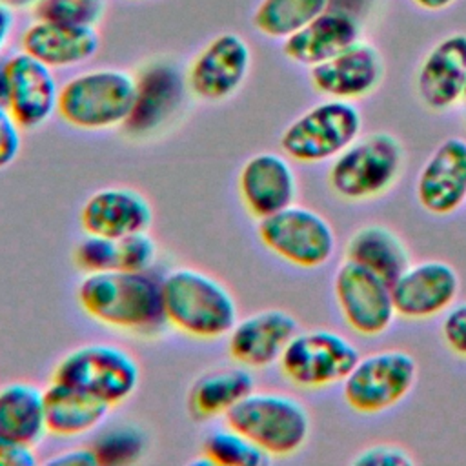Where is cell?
<instances>
[{
  "instance_id": "1",
  "label": "cell",
  "mask_w": 466,
  "mask_h": 466,
  "mask_svg": "<svg viewBox=\"0 0 466 466\" xmlns=\"http://www.w3.org/2000/svg\"><path fill=\"white\" fill-rule=\"evenodd\" d=\"M82 311L93 320L133 333H153L164 322L162 277L149 271L86 273L76 288Z\"/></svg>"
},
{
  "instance_id": "2",
  "label": "cell",
  "mask_w": 466,
  "mask_h": 466,
  "mask_svg": "<svg viewBox=\"0 0 466 466\" xmlns=\"http://www.w3.org/2000/svg\"><path fill=\"white\" fill-rule=\"evenodd\" d=\"M162 304L166 322L195 339L226 337L238 320L231 291L195 268H175L162 277Z\"/></svg>"
},
{
  "instance_id": "3",
  "label": "cell",
  "mask_w": 466,
  "mask_h": 466,
  "mask_svg": "<svg viewBox=\"0 0 466 466\" xmlns=\"http://www.w3.org/2000/svg\"><path fill=\"white\" fill-rule=\"evenodd\" d=\"M137 96V76L116 67L76 73L60 86L58 116L82 131L126 126Z\"/></svg>"
},
{
  "instance_id": "4",
  "label": "cell",
  "mask_w": 466,
  "mask_h": 466,
  "mask_svg": "<svg viewBox=\"0 0 466 466\" xmlns=\"http://www.w3.org/2000/svg\"><path fill=\"white\" fill-rule=\"evenodd\" d=\"M406 164L402 142L388 133L360 135L331 160L328 186L346 202H368L388 193L400 178Z\"/></svg>"
},
{
  "instance_id": "5",
  "label": "cell",
  "mask_w": 466,
  "mask_h": 466,
  "mask_svg": "<svg viewBox=\"0 0 466 466\" xmlns=\"http://www.w3.org/2000/svg\"><path fill=\"white\" fill-rule=\"evenodd\" d=\"M226 424L269 457L300 451L311 430L308 408L299 399L277 391H251L228 411Z\"/></svg>"
},
{
  "instance_id": "6",
  "label": "cell",
  "mask_w": 466,
  "mask_h": 466,
  "mask_svg": "<svg viewBox=\"0 0 466 466\" xmlns=\"http://www.w3.org/2000/svg\"><path fill=\"white\" fill-rule=\"evenodd\" d=\"M362 113L350 100L326 98L286 126L280 149L289 160L319 164L333 160L362 133Z\"/></svg>"
},
{
  "instance_id": "7",
  "label": "cell",
  "mask_w": 466,
  "mask_h": 466,
  "mask_svg": "<svg viewBox=\"0 0 466 466\" xmlns=\"http://www.w3.org/2000/svg\"><path fill=\"white\" fill-rule=\"evenodd\" d=\"M53 380L116 406L127 400L138 388L140 366L127 350L116 344L93 342L69 351L56 364Z\"/></svg>"
},
{
  "instance_id": "8",
  "label": "cell",
  "mask_w": 466,
  "mask_h": 466,
  "mask_svg": "<svg viewBox=\"0 0 466 466\" xmlns=\"http://www.w3.org/2000/svg\"><path fill=\"white\" fill-rule=\"evenodd\" d=\"M417 360L404 350H382L359 357L342 380V399L360 415L384 413L400 404L413 390Z\"/></svg>"
},
{
  "instance_id": "9",
  "label": "cell",
  "mask_w": 466,
  "mask_h": 466,
  "mask_svg": "<svg viewBox=\"0 0 466 466\" xmlns=\"http://www.w3.org/2000/svg\"><path fill=\"white\" fill-rule=\"evenodd\" d=\"M257 233L268 251L304 269L328 264L337 248V235L329 220L319 211L299 204L260 218Z\"/></svg>"
},
{
  "instance_id": "10",
  "label": "cell",
  "mask_w": 466,
  "mask_h": 466,
  "mask_svg": "<svg viewBox=\"0 0 466 466\" xmlns=\"http://www.w3.org/2000/svg\"><path fill=\"white\" fill-rule=\"evenodd\" d=\"M357 346L331 329L297 331L279 359L282 375L297 388L322 390L342 384L359 360Z\"/></svg>"
},
{
  "instance_id": "11",
  "label": "cell",
  "mask_w": 466,
  "mask_h": 466,
  "mask_svg": "<svg viewBox=\"0 0 466 466\" xmlns=\"http://www.w3.org/2000/svg\"><path fill=\"white\" fill-rule=\"evenodd\" d=\"M333 297L346 326L360 337L386 333L397 317L391 284L348 258L335 269Z\"/></svg>"
},
{
  "instance_id": "12",
  "label": "cell",
  "mask_w": 466,
  "mask_h": 466,
  "mask_svg": "<svg viewBox=\"0 0 466 466\" xmlns=\"http://www.w3.org/2000/svg\"><path fill=\"white\" fill-rule=\"evenodd\" d=\"M251 69V47L237 33H220L211 38L191 60L186 82L200 100L218 102L237 93Z\"/></svg>"
},
{
  "instance_id": "13",
  "label": "cell",
  "mask_w": 466,
  "mask_h": 466,
  "mask_svg": "<svg viewBox=\"0 0 466 466\" xmlns=\"http://www.w3.org/2000/svg\"><path fill=\"white\" fill-rule=\"evenodd\" d=\"M461 291L457 269L446 260L428 258L410 264L391 284L397 317L430 320L444 315Z\"/></svg>"
},
{
  "instance_id": "14",
  "label": "cell",
  "mask_w": 466,
  "mask_h": 466,
  "mask_svg": "<svg viewBox=\"0 0 466 466\" xmlns=\"http://www.w3.org/2000/svg\"><path fill=\"white\" fill-rule=\"evenodd\" d=\"M419 206L435 217L455 213L466 204V140L444 138L419 169L415 180Z\"/></svg>"
},
{
  "instance_id": "15",
  "label": "cell",
  "mask_w": 466,
  "mask_h": 466,
  "mask_svg": "<svg viewBox=\"0 0 466 466\" xmlns=\"http://www.w3.org/2000/svg\"><path fill=\"white\" fill-rule=\"evenodd\" d=\"M5 106L24 129L42 126L56 113L60 84L53 67L20 51L5 58Z\"/></svg>"
},
{
  "instance_id": "16",
  "label": "cell",
  "mask_w": 466,
  "mask_h": 466,
  "mask_svg": "<svg viewBox=\"0 0 466 466\" xmlns=\"http://www.w3.org/2000/svg\"><path fill=\"white\" fill-rule=\"evenodd\" d=\"M384 76L380 53L368 42H355L333 58L309 67L313 89L328 98L357 100L373 93Z\"/></svg>"
},
{
  "instance_id": "17",
  "label": "cell",
  "mask_w": 466,
  "mask_h": 466,
  "mask_svg": "<svg viewBox=\"0 0 466 466\" xmlns=\"http://www.w3.org/2000/svg\"><path fill=\"white\" fill-rule=\"evenodd\" d=\"M295 169L286 155L262 151L249 157L238 173V195L244 208L257 220L295 204Z\"/></svg>"
},
{
  "instance_id": "18",
  "label": "cell",
  "mask_w": 466,
  "mask_h": 466,
  "mask_svg": "<svg viewBox=\"0 0 466 466\" xmlns=\"http://www.w3.org/2000/svg\"><path fill=\"white\" fill-rule=\"evenodd\" d=\"M299 331L297 319L279 308L262 309L238 319L228 333V350L237 364L268 368L279 362L282 351Z\"/></svg>"
},
{
  "instance_id": "19",
  "label": "cell",
  "mask_w": 466,
  "mask_h": 466,
  "mask_svg": "<svg viewBox=\"0 0 466 466\" xmlns=\"http://www.w3.org/2000/svg\"><path fill=\"white\" fill-rule=\"evenodd\" d=\"M415 87L420 102L431 111H446L464 100L466 33H451L426 53Z\"/></svg>"
},
{
  "instance_id": "20",
  "label": "cell",
  "mask_w": 466,
  "mask_h": 466,
  "mask_svg": "<svg viewBox=\"0 0 466 466\" xmlns=\"http://www.w3.org/2000/svg\"><path fill=\"white\" fill-rule=\"evenodd\" d=\"M153 209L147 198L131 187H102L80 209V226L87 235L122 238L147 231Z\"/></svg>"
},
{
  "instance_id": "21",
  "label": "cell",
  "mask_w": 466,
  "mask_h": 466,
  "mask_svg": "<svg viewBox=\"0 0 466 466\" xmlns=\"http://www.w3.org/2000/svg\"><path fill=\"white\" fill-rule=\"evenodd\" d=\"M22 51L53 69L73 67L91 60L100 49L95 25H71L36 18L20 38Z\"/></svg>"
},
{
  "instance_id": "22",
  "label": "cell",
  "mask_w": 466,
  "mask_h": 466,
  "mask_svg": "<svg viewBox=\"0 0 466 466\" xmlns=\"http://www.w3.org/2000/svg\"><path fill=\"white\" fill-rule=\"evenodd\" d=\"M359 24L350 13L326 9L300 31L282 40V53L299 66L313 67L359 42Z\"/></svg>"
},
{
  "instance_id": "23",
  "label": "cell",
  "mask_w": 466,
  "mask_h": 466,
  "mask_svg": "<svg viewBox=\"0 0 466 466\" xmlns=\"http://www.w3.org/2000/svg\"><path fill=\"white\" fill-rule=\"evenodd\" d=\"M186 87V78L173 64H149L137 76L135 106L126 127L135 133L155 131L178 109Z\"/></svg>"
},
{
  "instance_id": "24",
  "label": "cell",
  "mask_w": 466,
  "mask_h": 466,
  "mask_svg": "<svg viewBox=\"0 0 466 466\" xmlns=\"http://www.w3.org/2000/svg\"><path fill=\"white\" fill-rule=\"evenodd\" d=\"M47 433L56 437H78L98 428L111 406L91 393L58 380L44 390Z\"/></svg>"
},
{
  "instance_id": "25",
  "label": "cell",
  "mask_w": 466,
  "mask_h": 466,
  "mask_svg": "<svg viewBox=\"0 0 466 466\" xmlns=\"http://www.w3.org/2000/svg\"><path fill=\"white\" fill-rule=\"evenodd\" d=\"M344 257L390 284L411 264L406 242L391 228L384 224H366L357 228L346 246Z\"/></svg>"
},
{
  "instance_id": "26",
  "label": "cell",
  "mask_w": 466,
  "mask_h": 466,
  "mask_svg": "<svg viewBox=\"0 0 466 466\" xmlns=\"http://www.w3.org/2000/svg\"><path fill=\"white\" fill-rule=\"evenodd\" d=\"M255 391V379L249 368L238 364L222 368L198 377L187 395L189 411L197 419L228 415L242 399Z\"/></svg>"
},
{
  "instance_id": "27",
  "label": "cell",
  "mask_w": 466,
  "mask_h": 466,
  "mask_svg": "<svg viewBox=\"0 0 466 466\" xmlns=\"http://www.w3.org/2000/svg\"><path fill=\"white\" fill-rule=\"evenodd\" d=\"M44 433V390L29 382H9L0 388V437L35 446Z\"/></svg>"
},
{
  "instance_id": "28",
  "label": "cell",
  "mask_w": 466,
  "mask_h": 466,
  "mask_svg": "<svg viewBox=\"0 0 466 466\" xmlns=\"http://www.w3.org/2000/svg\"><path fill=\"white\" fill-rule=\"evenodd\" d=\"M328 7L329 0H260L253 11V25L268 38L286 40Z\"/></svg>"
},
{
  "instance_id": "29",
  "label": "cell",
  "mask_w": 466,
  "mask_h": 466,
  "mask_svg": "<svg viewBox=\"0 0 466 466\" xmlns=\"http://www.w3.org/2000/svg\"><path fill=\"white\" fill-rule=\"evenodd\" d=\"M202 455L215 466H260L269 461L253 441L226 424V428L208 433Z\"/></svg>"
},
{
  "instance_id": "30",
  "label": "cell",
  "mask_w": 466,
  "mask_h": 466,
  "mask_svg": "<svg viewBox=\"0 0 466 466\" xmlns=\"http://www.w3.org/2000/svg\"><path fill=\"white\" fill-rule=\"evenodd\" d=\"M35 15L40 20L96 27L104 15V0H38Z\"/></svg>"
},
{
  "instance_id": "31",
  "label": "cell",
  "mask_w": 466,
  "mask_h": 466,
  "mask_svg": "<svg viewBox=\"0 0 466 466\" xmlns=\"http://www.w3.org/2000/svg\"><path fill=\"white\" fill-rule=\"evenodd\" d=\"M75 262L86 273L118 269V238L86 233L75 248Z\"/></svg>"
},
{
  "instance_id": "32",
  "label": "cell",
  "mask_w": 466,
  "mask_h": 466,
  "mask_svg": "<svg viewBox=\"0 0 466 466\" xmlns=\"http://www.w3.org/2000/svg\"><path fill=\"white\" fill-rule=\"evenodd\" d=\"M98 457V462H127L140 455V435L131 428H115L102 435L91 446Z\"/></svg>"
},
{
  "instance_id": "33",
  "label": "cell",
  "mask_w": 466,
  "mask_h": 466,
  "mask_svg": "<svg viewBox=\"0 0 466 466\" xmlns=\"http://www.w3.org/2000/svg\"><path fill=\"white\" fill-rule=\"evenodd\" d=\"M157 242L147 231L118 238V269L149 271L157 260Z\"/></svg>"
},
{
  "instance_id": "34",
  "label": "cell",
  "mask_w": 466,
  "mask_h": 466,
  "mask_svg": "<svg viewBox=\"0 0 466 466\" xmlns=\"http://www.w3.org/2000/svg\"><path fill=\"white\" fill-rule=\"evenodd\" d=\"M441 337L453 355L466 359V300L455 302L442 315Z\"/></svg>"
},
{
  "instance_id": "35",
  "label": "cell",
  "mask_w": 466,
  "mask_h": 466,
  "mask_svg": "<svg viewBox=\"0 0 466 466\" xmlns=\"http://www.w3.org/2000/svg\"><path fill=\"white\" fill-rule=\"evenodd\" d=\"M357 466H413L415 461L410 451L399 444H373L351 459Z\"/></svg>"
},
{
  "instance_id": "36",
  "label": "cell",
  "mask_w": 466,
  "mask_h": 466,
  "mask_svg": "<svg viewBox=\"0 0 466 466\" xmlns=\"http://www.w3.org/2000/svg\"><path fill=\"white\" fill-rule=\"evenodd\" d=\"M22 131L24 127L9 111V107L0 102V169L11 166L20 155Z\"/></svg>"
},
{
  "instance_id": "37",
  "label": "cell",
  "mask_w": 466,
  "mask_h": 466,
  "mask_svg": "<svg viewBox=\"0 0 466 466\" xmlns=\"http://www.w3.org/2000/svg\"><path fill=\"white\" fill-rule=\"evenodd\" d=\"M36 462L31 444L0 437V466H35Z\"/></svg>"
},
{
  "instance_id": "38",
  "label": "cell",
  "mask_w": 466,
  "mask_h": 466,
  "mask_svg": "<svg viewBox=\"0 0 466 466\" xmlns=\"http://www.w3.org/2000/svg\"><path fill=\"white\" fill-rule=\"evenodd\" d=\"M47 462L49 464H60V466H95V464H100L93 448L62 450L55 457H51Z\"/></svg>"
},
{
  "instance_id": "39",
  "label": "cell",
  "mask_w": 466,
  "mask_h": 466,
  "mask_svg": "<svg viewBox=\"0 0 466 466\" xmlns=\"http://www.w3.org/2000/svg\"><path fill=\"white\" fill-rule=\"evenodd\" d=\"M13 29H15L13 7L0 4V55L5 49V46H7L9 38H11Z\"/></svg>"
},
{
  "instance_id": "40",
  "label": "cell",
  "mask_w": 466,
  "mask_h": 466,
  "mask_svg": "<svg viewBox=\"0 0 466 466\" xmlns=\"http://www.w3.org/2000/svg\"><path fill=\"white\" fill-rule=\"evenodd\" d=\"M413 2L426 11H441V9H446L448 5H451L455 0H413Z\"/></svg>"
},
{
  "instance_id": "41",
  "label": "cell",
  "mask_w": 466,
  "mask_h": 466,
  "mask_svg": "<svg viewBox=\"0 0 466 466\" xmlns=\"http://www.w3.org/2000/svg\"><path fill=\"white\" fill-rule=\"evenodd\" d=\"M7 93V75H5V60H0V102L5 104Z\"/></svg>"
},
{
  "instance_id": "42",
  "label": "cell",
  "mask_w": 466,
  "mask_h": 466,
  "mask_svg": "<svg viewBox=\"0 0 466 466\" xmlns=\"http://www.w3.org/2000/svg\"><path fill=\"white\" fill-rule=\"evenodd\" d=\"M38 0H0V4L4 5H9V7H29V5H35Z\"/></svg>"
},
{
  "instance_id": "43",
  "label": "cell",
  "mask_w": 466,
  "mask_h": 466,
  "mask_svg": "<svg viewBox=\"0 0 466 466\" xmlns=\"http://www.w3.org/2000/svg\"><path fill=\"white\" fill-rule=\"evenodd\" d=\"M464 100H466V91H464Z\"/></svg>"
}]
</instances>
